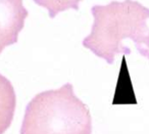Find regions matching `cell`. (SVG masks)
Wrapping results in <instances>:
<instances>
[{
  "label": "cell",
  "instance_id": "obj_1",
  "mask_svg": "<svg viewBox=\"0 0 149 134\" xmlns=\"http://www.w3.org/2000/svg\"><path fill=\"white\" fill-rule=\"evenodd\" d=\"M91 33L83 40L84 47L112 65L118 54H131L123 41H134L138 52L149 60V8L136 0H113L106 5H94Z\"/></svg>",
  "mask_w": 149,
  "mask_h": 134
},
{
  "label": "cell",
  "instance_id": "obj_4",
  "mask_svg": "<svg viewBox=\"0 0 149 134\" xmlns=\"http://www.w3.org/2000/svg\"><path fill=\"white\" fill-rule=\"evenodd\" d=\"M36 4L48 11L50 19H54L59 13L74 9L79 11V4L83 0H33Z\"/></svg>",
  "mask_w": 149,
  "mask_h": 134
},
{
  "label": "cell",
  "instance_id": "obj_3",
  "mask_svg": "<svg viewBox=\"0 0 149 134\" xmlns=\"http://www.w3.org/2000/svg\"><path fill=\"white\" fill-rule=\"evenodd\" d=\"M28 11L24 7L23 0H1V29L0 50L17 43L19 33L25 25Z\"/></svg>",
  "mask_w": 149,
  "mask_h": 134
},
{
  "label": "cell",
  "instance_id": "obj_2",
  "mask_svg": "<svg viewBox=\"0 0 149 134\" xmlns=\"http://www.w3.org/2000/svg\"><path fill=\"white\" fill-rule=\"evenodd\" d=\"M22 134H90L92 118L87 105L70 83L35 95L26 107Z\"/></svg>",
  "mask_w": 149,
  "mask_h": 134
}]
</instances>
